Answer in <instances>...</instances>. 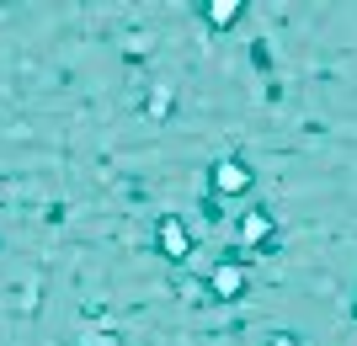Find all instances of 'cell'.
Masks as SVG:
<instances>
[{"label":"cell","mask_w":357,"mask_h":346,"mask_svg":"<svg viewBox=\"0 0 357 346\" xmlns=\"http://www.w3.org/2000/svg\"><path fill=\"white\" fill-rule=\"evenodd\" d=\"M272 346H278V341H272ZM283 346H288V341H283Z\"/></svg>","instance_id":"1"}]
</instances>
